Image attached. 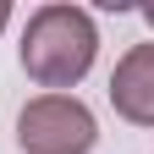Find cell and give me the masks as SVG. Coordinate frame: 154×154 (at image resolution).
<instances>
[{"instance_id":"cell-1","label":"cell","mask_w":154,"mask_h":154,"mask_svg":"<svg viewBox=\"0 0 154 154\" xmlns=\"http://www.w3.org/2000/svg\"><path fill=\"white\" fill-rule=\"evenodd\" d=\"M94 55H99V33L83 6H38L22 28V72L50 94L83 83Z\"/></svg>"},{"instance_id":"cell-2","label":"cell","mask_w":154,"mask_h":154,"mask_svg":"<svg viewBox=\"0 0 154 154\" xmlns=\"http://www.w3.org/2000/svg\"><path fill=\"white\" fill-rule=\"evenodd\" d=\"M17 143H22V154H88L99 143V127L83 99L38 94L17 110Z\"/></svg>"},{"instance_id":"cell-3","label":"cell","mask_w":154,"mask_h":154,"mask_svg":"<svg viewBox=\"0 0 154 154\" xmlns=\"http://www.w3.org/2000/svg\"><path fill=\"white\" fill-rule=\"evenodd\" d=\"M110 105L132 127H154V44H132L110 72Z\"/></svg>"},{"instance_id":"cell-4","label":"cell","mask_w":154,"mask_h":154,"mask_svg":"<svg viewBox=\"0 0 154 154\" xmlns=\"http://www.w3.org/2000/svg\"><path fill=\"white\" fill-rule=\"evenodd\" d=\"M6 22H11V6H6V0H0V33H6Z\"/></svg>"},{"instance_id":"cell-5","label":"cell","mask_w":154,"mask_h":154,"mask_svg":"<svg viewBox=\"0 0 154 154\" xmlns=\"http://www.w3.org/2000/svg\"><path fill=\"white\" fill-rule=\"evenodd\" d=\"M143 22H149V28H154V6H143Z\"/></svg>"}]
</instances>
